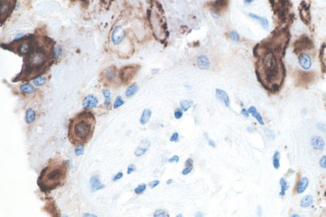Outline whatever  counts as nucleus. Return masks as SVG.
<instances>
[{
  "instance_id": "f257e3e1",
  "label": "nucleus",
  "mask_w": 326,
  "mask_h": 217,
  "mask_svg": "<svg viewBox=\"0 0 326 217\" xmlns=\"http://www.w3.org/2000/svg\"><path fill=\"white\" fill-rule=\"evenodd\" d=\"M96 118L94 114L85 110L76 115L69 123L68 137L73 145H84L91 141L94 133Z\"/></svg>"
},
{
  "instance_id": "f03ea898",
  "label": "nucleus",
  "mask_w": 326,
  "mask_h": 217,
  "mask_svg": "<svg viewBox=\"0 0 326 217\" xmlns=\"http://www.w3.org/2000/svg\"><path fill=\"white\" fill-rule=\"evenodd\" d=\"M69 162L61 158H52L42 169L37 183L44 192H49L63 186L68 176Z\"/></svg>"
},
{
  "instance_id": "7ed1b4c3",
  "label": "nucleus",
  "mask_w": 326,
  "mask_h": 217,
  "mask_svg": "<svg viewBox=\"0 0 326 217\" xmlns=\"http://www.w3.org/2000/svg\"><path fill=\"white\" fill-rule=\"evenodd\" d=\"M138 65H129L123 67L119 71V78L124 84H128L133 79L139 69Z\"/></svg>"
},
{
  "instance_id": "20e7f679",
  "label": "nucleus",
  "mask_w": 326,
  "mask_h": 217,
  "mask_svg": "<svg viewBox=\"0 0 326 217\" xmlns=\"http://www.w3.org/2000/svg\"><path fill=\"white\" fill-rule=\"evenodd\" d=\"M15 1H0L1 22L3 23L10 16L16 5Z\"/></svg>"
},
{
  "instance_id": "39448f33",
  "label": "nucleus",
  "mask_w": 326,
  "mask_h": 217,
  "mask_svg": "<svg viewBox=\"0 0 326 217\" xmlns=\"http://www.w3.org/2000/svg\"><path fill=\"white\" fill-rule=\"evenodd\" d=\"M126 34L125 31L121 26H117L114 29L112 33V43L115 46L119 45L125 39Z\"/></svg>"
},
{
  "instance_id": "423d86ee",
  "label": "nucleus",
  "mask_w": 326,
  "mask_h": 217,
  "mask_svg": "<svg viewBox=\"0 0 326 217\" xmlns=\"http://www.w3.org/2000/svg\"><path fill=\"white\" fill-rule=\"evenodd\" d=\"M229 5V1L226 0L222 1H215L212 3L211 15L213 17L217 18L220 15L221 11L224 9H226Z\"/></svg>"
},
{
  "instance_id": "0eeeda50",
  "label": "nucleus",
  "mask_w": 326,
  "mask_h": 217,
  "mask_svg": "<svg viewBox=\"0 0 326 217\" xmlns=\"http://www.w3.org/2000/svg\"><path fill=\"white\" fill-rule=\"evenodd\" d=\"M98 103V99L94 95H88L85 97L82 102V106L84 109L89 110L94 108Z\"/></svg>"
},
{
  "instance_id": "6e6552de",
  "label": "nucleus",
  "mask_w": 326,
  "mask_h": 217,
  "mask_svg": "<svg viewBox=\"0 0 326 217\" xmlns=\"http://www.w3.org/2000/svg\"><path fill=\"white\" fill-rule=\"evenodd\" d=\"M103 80L107 84L112 83L117 76V70L114 66H112L103 73Z\"/></svg>"
},
{
  "instance_id": "1a4fd4ad",
  "label": "nucleus",
  "mask_w": 326,
  "mask_h": 217,
  "mask_svg": "<svg viewBox=\"0 0 326 217\" xmlns=\"http://www.w3.org/2000/svg\"><path fill=\"white\" fill-rule=\"evenodd\" d=\"M150 146V143L147 139H144L142 141L141 145L138 146L134 151V154L137 157H140L144 155L147 151L149 150Z\"/></svg>"
},
{
  "instance_id": "9d476101",
  "label": "nucleus",
  "mask_w": 326,
  "mask_h": 217,
  "mask_svg": "<svg viewBox=\"0 0 326 217\" xmlns=\"http://www.w3.org/2000/svg\"><path fill=\"white\" fill-rule=\"evenodd\" d=\"M299 63H300L301 66L303 69H306V70H308V69H309L310 68H311V66H312L311 58H310V57L308 55V54H300V56H299Z\"/></svg>"
},
{
  "instance_id": "9b49d317",
  "label": "nucleus",
  "mask_w": 326,
  "mask_h": 217,
  "mask_svg": "<svg viewBox=\"0 0 326 217\" xmlns=\"http://www.w3.org/2000/svg\"><path fill=\"white\" fill-rule=\"evenodd\" d=\"M215 94H216L217 98L219 100L222 101L224 103V104H226V106L227 107L229 106L230 99H229V97L228 94L226 92L223 90H221V89H217L215 90Z\"/></svg>"
},
{
  "instance_id": "f8f14e48",
  "label": "nucleus",
  "mask_w": 326,
  "mask_h": 217,
  "mask_svg": "<svg viewBox=\"0 0 326 217\" xmlns=\"http://www.w3.org/2000/svg\"><path fill=\"white\" fill-rule=\"evenodd\" d=\"M89 183H90V187L92 192H95L96 191H98V190L104 188V185L102 184L99 178L97 176H92L91 178Z\"/></svg>"
},
{
  "instance_id": "ddd939ff",
  "label": "nucleus",
  "mask_w": 326,
  "mask_h": 217,
  "mask_svg": "<svg viewBox=\"0 0 326 217\" xmlns=\"http://www.w3.org/2000/svg\"><path fill=\"white\" fill-rule=\"evenodd\" d=\"M197 63L199 69H202V70L208 69L209 68V66H210V63H209L208 57L204 55H201L197 57Z\"/></svg>"
},
{
  "instance_id": "4468645a",
  "label": "nucleus",
  "mask_w": 326,
  "mask_h": 217,
  "mask_svg": "<svg viewBox=\"0 0 326 217\" xmlns=\"http://www.w3.org/2000/svg\"><path fill=\"white\" fill-rule=\"evenodd\" d=\"M309 185V180L306 177L302 178L299 181V182L297 184L296 187V192L297 193H303L306 188H308Z\"/></svg>"
},
{
  "instance_id": "2eb2a0df",
  "label": "nucleus",
  "mask_w": 326,
  "mask_h": 217,
  "mask_svg": "<svg viewBox=\"0 0 326 217\" xmlns=\"http://www.w3.org/2000/svg\"><path fill=\"white\" fill-rule=\"evenodd\" d=\"M311 145L314 149L322 150L325 146V142L321 137L314 136L311 140Z\"/></svg>"
},
{
  "instance_id": "dca6fc26",
  "label": "nucleus",
  "mask_w": 326,
  "mask_h": 217,
  "mask_svg": "<svg viewBox=\"0 0 326 217\" xmlns=\"http://www.w3.org/2000/svg\"><path fill=\"white\" fill-rule=\"evenodd\" d=\"M151 115H152V111H151L150 109H149V108H147V109H145L143 110L142 115L141 116L140 121H139L141 124L145 125V123L148 122L151 117Z\"/></svg>"
},
{
  "instance_id": "f3484780",
  "label": "nucleus",
  "mask_w": 326,
  "mask_h": 217,
  "mask_svg": "<svg viewBox=\"0 0 326 217\" xmlns=\"http://www.w3.org/2000/svg\"><path fill=\"white\" fill-rule=\"evenodd\" d=\"M35 117H36V113L34 110L33 109V108H29V109L26 111V117H25L26 122L28 123V124L32 123L34 121V120H35Z\"/></svg>"
},
{
  "instance_id": "a211bd4d",
  "label": "nucleus",
  "mask_w": 326,
  "mask_h": 217,
  "mask_svg": "<svg viewBox=\"0 0 326 217\" xmlns=\"http://www.w3.org/2000/svg\"><path fill=\"white\" fill-rule=\"evenodd\" d=\"M313 203V197L312 195H307L305 196L301 201L300 205L302 208H308L311 206Z\"/></svg>"
},
{
  "instance_id": "6ab92c4d",
  "label": "nucleus",
  "mask_w": 326,
  "mask_h": 217,
  "mask_svg": "<svg viewBox=\"0 0 326 217\" xmlns=\"http://www.w3.org/2000/svg\"><path fill=\"white\" fill-rule=\"evenodd\" d=\"M249 16L250 17H252V19H255V20H257V21H259L260 22H261V24L263 26L264 28H265V29L268 28L269 22H268V21H267V19H266L265 18H262L261 17L257 16V15H256L254 14H251V13L249 14Z\"/></svg>"
},
{
  "instance_id": "aec40b11",
  "label": "nucleus",
  "mask_w": 326,
  "mask_h": 217,
  "mask_svg": "<svg viewBox=\"0 0 326 217\" xmlns=\"http://www.w3.org/2000/svg\"><path fill=\"white\" fill-rule=\"evenodd\" d=\"M138 89H139L138 86L137 84L131 85V86H130L127 89V90L126 91V96L127 97V98H130V97L133 96L138 92Z\"/></svg>"
},
{
  "instance_id": "412c9836",
  "label": "nucleus",
  "mask_w": 326,
  "mask_h": 217,
  "mask_svg": "<svg viewBox=\"0 0 326 217\" xmlns=\"http://www.w3.org/2000/svg\"><path fill=\"white\" fill-rule=\"evenodd\" d=\"M280 185L281 187V191L280 192V196H284L286 193V191L289 188V185L284 178H281L280 180Z\"/></svg>"
},
{
  "instance_id": "4be33fe9",
  "label": "nucleus",
  "mask_w": 326,
  "mask_h": 217,
  "mask_svg": "<svg viewBox=\"0 0 326 217\" xmlns=\"http://www.w3.org/2000/svg\"><path fill=\"white\" fill-rule=\"evenodd\" d=\"M20 91L27 93V94H31L34 91V87L33 85L30 84H23L20 87Z\"/></svg>"
},
{
  "instance_id": "5701e85b",
  "label": "nucleus",
  "mask_w": 326,
  "mask_h": 217,
  "mask_svg": "<svg viewBox=\"0 0 326 217\" xmlns=\"http://www.w3.org/2000/svg\"><path fill=\"white\" fill-rule=\"evenodd\" d=\"M180 106L184 111H187L190 108L192 107L194 104V101L192 100H182L180 102Z\"/></svg>"
},
{
  "instance_id": "b1692460",
  "label": "nucleus",
  "mask_w": 326,
  "mask_h": 217,
  "mask_svg": "<svg viewBox=\"0 0 326 217\" xmlns=\"http://www.w3.org/2000/svg\"><path fill=\"white\" fill-rule=\"evenodd\" d=\"M280 153L278 151H276L275 152L274 156L273 157V165L275 169H279L280 166Z\"/></svg>"
},
{
  "instance_id": "393cba45",
  "label": "nucleus",
  "mask_w": 326,
  "mask_h": 217,
  "mask_svg": "<svg viewBox=\"0 0 326 217\" xmlns=\"http://www.w3.org/2000/svg\"><path fill=\"white\" fill-rule=\"evenodd\" d=\"M102 93L103 94V96L105 98V101H104V105L106 106H108L110 103L111 99H110V95L111 92L109 89H106L102 90Z\"/></svg>"
},
{
  "instance_id": "a878e982",
  "label": "nucleus",
  "mask_w": 326,
  "mask_h": 217,
  "mask_svg": "<svg viewBox=\"0 0 326 217\" xmlns=\"http://www.w3.org/2000/svg\"><path fill=\"white\" fill-rule=\"evenodd\" d=\"M154 217H169V213L164 209H157L154 212Z\"/></svg>"
},
{
  "instance_id": "bb28decb",
  "label": "nucleus",
  "mask_w": 326,
  "mask_h": 217,
  "mask_svg": "<svg viewBox=\"0 0 326 217\" xmlns=\"http://www.w3.org/2000/svg\"><path fill=\"white\" fill-rule=\"evenodd\" d=\"M46 79L44 76H41L38 77L36 79L34 80V84L36 86H42L46 83Z\"/></svg>"
},
{
  "instance_id": "cd10ccee",
  "label": "nucleus",
  "mask_w": 326,
  "mask_h": 217,
  "mask_svg": "<svg viewBox=\"0 0 326 217\" xmlns=\"http://www.w3.org/2000/svg\"><path fill=\"white\" fill-rule=\"evenodd\" d=\"M146 188H147V185H146L145 183L139 184L138 186V187L134 189V192H135L136 194H137V195L141 194V193H142L143 192L145 191Z\"/></svg>"
},
{
  "instance_id": "c85d7f7f",
  "label": "nucleus",
  "mask_w": 326,
  "mask_h": 217,
  "mask_svg": "<svg viewBox=\"0 0 326 217\" xmlns=\"http://www.w3.org/2000/svg\"><path fill=\"white\" fill-rule=\"evenodd\" d=\"M124 104V101L122 99V98H121V96H117L114 104V108L117 109V108L121 106Z\"/></svg>"
},
{
  "instance_id": "c756f323",
  "label": "nucleus",
  "mask_w": 326,
  "mask_h": 217,
  "mask_svg": "<svg viewBox=\"0 0 326 217\" xmlns=\"http://www.w3.org/2000/svg\"><path fill=\"white\" fill-rule=\"evenodd\" d=\"M252 117L257 119V121H258V122L260 123V124H261L262 126L265 125V123H264V121H263L261 115H260V113H258L257 111H256L255 113L252 114Z\"/></svg>"
},
{
  "instance_id": "7c9ffc66",
  "label": "nucleus",
  "mask_w": 326,
  "mask_h": 217,
  "mask_svg": "<svg viewBox=\"0 0 326 217\" xmlns=\"http://www.w3.org/2000/svg\"><path fill=\"white\" fill-rule=\"evenodd\" d=\"M229 37L231 38V39L232 40H234L235 41H238L239 40V34L235 32V31H231L229 34Z\"/></svg>"
},
{
  "instance_id": "2f4dec72",
  "label": "nucleus",
  "mask_w": 326,
  "mask_h": 217,
  "mask_svg": "<svg viewBox=\"0 0 326 217\" xmlns=\"http://www.w3.org/2000/svg\"><path fill=\"white\" fill-rule=\"evenodd\" d=\"M84 146L79 145L78 146H76V149L75 150V153L76 155V156H80V155H82L84 153Z\"/></svg>"
},
{
  "instance_id": "473e14b6",
  "label": "nucleus",
  "mask_w": 326,
  "mask_h": 217,
  "mask_svg": "<svg viewBox=\"0 0 326 217\" xmlns=\"http://www.w3.org/2000/svg\"><path fill=\"white\" fill-rule=\"evenodd\" d=\"M174 117H175L177 119H180L182 117V116H183V112H182V110L180 109V108H177V109L175 110V111H174Z\"/></svg>"
},
{
  "instance_id": "72a5a7b5",
  "label": "nucleus",
  "mask_w": 326,
  "mask_h": 217,
  "mask_svg": "<svg viewBox=\"0 0 326 217\" xmlns=\"http://www.w3.org/2000/svg\"><path fill=\"white\" fill-rule=\"evenodd\" d=\"M62 54V50L59 47H57L54 49V57H59Z\"/></svg>"
},
{
  "instance_id": "f704fd0d",
  "label": "nucleus",
  "mask_w": 326,
  "mask_h": 217,
  "mask_svg": "<svg viewBox=\"0 0 326 217\" xmlns=\"http://www.w3.org/2000/svg\"><path fill=\"white\" fill-rule=\"evenodd\" d=\"M178 141H179V135H178V133H174L172 137H171L170 138V141L171 142H178Z\"/></svg>"
},
{
  "instance_id": "c9c22d12",
  "label": "nucleus",
  "mask_w": 326,
  "mask_h": 217,
  "mask_svg": "<svg viewBox=\"0 0 326 217\" xmlns=\"http://www.w3.org/2000/svg\"><path fill=\"white\" fill-rule=\"evenodd\" d=\"M160 183V181L159 180H154V181H152L149 182V187L150 188H154L156 187H157V186Z\"/></svg>"
},
{
  "instance_id": "e433bc0d",
  "label": "nucleus",
  "mask_w": 326,
  "mask_h": 217,
  "mask_svg": "<svg viewBox=\"0 0 326 217\" xmlns=\"http://www.w3.org/2000/svg\"><path fill=\"white\" fill-rule=\"evenodd\" d=\"M136 169H137V168H136V166L134 164L129 165L127 168V174H130L131 173H133L134 171H136Z\"/></svg>"
},
{
  "instance_id": "4c0bfd02",
  "label": "nucleus",
  "mask_w": 326,
  "mask_h": 217,
  "mask_svg": "<svg viewBox=\"0 0 326 217\" xmlns=\"http://www.w3.org/2000/svg\"><path fill=\"white\" fill-rule=\"evenodd\" d=\"M319 164L322 168H326V156H323L320 158Z\"/></svg>"
},
{
  "instance_id": "58836bf2",
  "label": "nucleus",
  "mask_w": 326,
  "mask_h": 217,
  "mask_svg": "<svg viewBox=\"0 0 326 217\" xmlns=\"http://www.w3.org/2000/svg\"><path fill=\"white\" fill-rule=\"evenodd\" d=\"M193 163H194V161L192 160V158H189L188 159H187V161L185 162V168L191 167V166H193Z\"/></svg>"
},
{
  "instance_id": "ea45409f",
  "label": "nucleus",
  "mask_w": 326,
  "mask_h": 217,
  "mask_svg": "<svg viewBox=\"0 0 326 217\" xmlns=\"http://www.w3.org/2000/svg\"><path fill=\"white\" fill-rule=\"evenodd\" d=\"M192 169H193V166H191V167L185 168V169H183V171H182V174H183V175H187V174H189L192 171Z\"/></svg>"
},
{
  "instance_id": "a19ab883",
  "label": "nucleus",
  "mask_w": 326,
  "mask_h": 217,
  "mask_svg": "<svg viewBox=\"0 0 326 217\" xmlns=\"http://www.w3.org/2000/svg\"><path fill=\"white\" fill-rule=\"evenodd\" d=\"M180 161V158L179 157H178V156H173L172 158H170L168 159V162H170V163H172V162H178Z\"/></svg>"
},
{
  "instance_id": "79ce46f5",
  "label": "nucleus",
  "mask_w": 326,
  "mask_h": 217,
  "mask_svg": "<svg viewBox=\"0 0 326 217\" xmlns=\"http://www.w3.org/2000/svg\"><path fill=\"white\" fill-rule=\"evenodd\" d=\"M123 176V173H117V174H115V176L113 178V180L115 181H117L119 179H121V178Z\"/></svg>"
},
{
  "instance_id": "37998d69",
  "label": "nucleus",
  "mask_w": 326,
  "mask_h": 217,
  "mask_svg": "<svg viewBox=\"0 0 326 217\" xmlns=\"http://www.w3.org/2000/svg\"><path fill=\"white\" fill-rule=\"evenodd\" d=\"M257 214L258 215L259 217H262V208L261 206H257Z\"/></svg>"
},
{
  "instance_id": "c03bdc74",
  "label": "nucleus",
  "mask_w": 326,
  "mask_h": 217,
  "mask_svg": "<svg viewBox=\"0 0 326 217\" xmlns=\"http://www.w3.org/2000/svg\"><path fill=\"white\" fill-rule=\"evenodd\" d=\"M247 111H248V113H252V114H253V113H255L256 111H257V110H256V108H255V106H250V107L248 109Z\"/></svg>"
},
{
  "instance_id": "a18cd8bd",
  "label": "nucleus",
  "mask_w": 326,
  "mask_h": 217,
  "mask_svg": "<svg viewBox=\"0 0 326 217\" xmlns=\"http://www.w3.org/2000/svg\"><path fill=\"white\" fill-rule=\"evenodd\" d=\"M156 5H157V7L158 10H159V11H161V12H162V14L164 13V10H163V8H162V5H161V3H159V2H157L156 1Z\"/></svg>"
},
{
  "instance_id": "49530a36",
  "label": "nucleus",
  "mask_w": 326,
  "mask_h": 217,
  "mask_svg": "<svg viewBox=\"0 0 326 217\" xmlns=\"http://www.w3.org/2000/svg\"><path fill=\"white\" fill-rule=\"evenodd\" d=\"M241 113H242V115H243L245 116V117H247V118H248V117H249V114H248V111H247V110L245 109V108H243V109H242V111H241Z\"/></svg>"
},
{
  "instance_id": "de8ad7c7",
  "label": "nucleus",
  "mask_w": 326,
  "mask_h": 217,
  "mask_svg": "<svg viewBox=\"0 0 326 217\" xmlns=\"http://www.w3.org/2000/svg\"><path fill=\"white\" fill-rule=\"evenodd\" d=\"M151 14H152V11L150 10H147V19H148L149 22L150 23V18H151Z\"/></svg>"
},
{
  "instance_id": "09e8293b",
  "label": "nucleus",
  "mask_w": 326,
  "mask_h": 217,
  "mask_svg": "<svg viewBox=\"0 0 326 217\" xmlns=\"http://www.w3.org/2000/svg\"><path fill=\"white\" fill-rule=\"evenodd\" d=\"M208 144H209V146H211L212 147H213V148H215V146H216L215 141L213 140H212V139H209V140L208 141Z\"/></svg>"
},
{
  "instance_id": "8fccbe9b",
  "label": "nucleus",
  "mask_w": 326,
  "mask_h": 217,
  "mask_svg": "<svg viewBox=\"0 0 326 217\" xmlns=\"http://www.w3.org/2000/svg\"><path fill=\"white\" fill-rule=\"evenodd\" d=\"M84 217H98L96 216L95 215L91 214V213H85L84 215Z\"/></svg>"
},
{
  "instance_id": "3c124183",
  "label": "nucleus",
  "mask_w": 326,
  "mask_h": 217,
  "mask_svg": "<svg viewBox=\"0 0 326 217\" xmlns=\"http://www.w3.org/2000/svg\"><path fill=\"white\" fill-rule=\"evenodd\" d=\"M159 69H152V75H156L159 72Z\"/></svg>"
},
{
  "instance_id": "603ef678",
  "label": "nucleus",
  "mask_w": 326,
  "mask_h": 217,
  "mask_svg": "<svg viewBox=\"0 0 326 217\" xmlns=\"http://www.w3.org/2000/svg\"><path fill=\"white\" fill-rule=\"evenodd\" d=\"M195 217H203V215L202 213H201V211H198V212H197V213L196 214Z\"/></svg>"
},
{
  "instance_id": "864d4df0",
  "label": "nucleus",
  "mask_w": 326,
  "mask_h": 217,
  "mask_svg": "<svg viewBox=\"0 0 326 217\" xmlns=\"http://www.w3.org/2000/svg\"><path fill=\"white\" fill-rule=\"evenodd\" d=\"M247 131H248V133H253V132H254L253 128H252V127H247Z\"/></svg>"
},
{
  "instance_id": "5fc2aeb1",
  "label": "nucleus",
  "mask_w": 326,
  "mask_h": 217,
  "mask_svg": "<svg viewBox=\"0 0 326 217\" xmlns=\"http://www.w3.org/2000/svg\"><path fill=\"white\" fill-rule=\"evenodd\" d=\"M162 28L163 29H164V30H167V29H168V26H167L166 23H164V24H162Z\"/></svg>"
},
{
  "instance_id": "6e6d98bb",
  "label": "nucleus",
  "mask_w": 326,
  "mask_h": 217,
  "mask_svg": "<svg viewBox=\"0 0 326 217\" xmlns=\"http://www.w3.org/2000/svg\"><path fill=\"white\" fill-rule=\"evenodd\" d=\"M172 182H173V180H172V179H169V180H168V181H166V183H167V185H170L171 183H172Z\"/></svg>"
},
{
  "instance_id": "4d7b16f0",
  "label": "nucleus",
  "mask_w": 326,
  "mask_h": 217,
  "mask_svg": "<svg viewBox=\"0 0 326 217\" xmlns=\"http://www.w3.org/2000/svg\"><path fill=\"white\" fill-rule=\"evenodd\" d=\"M253 2V1H252V0H250V1H244V3H245V5H248V4H250V3H252Z\"/></svg>"
},
{
  "instance_id": "13d9d810",
  "label": "nucleus",
  "mask_w": 326,
  "mask_h": 217,
  "mask_svg": "<svg viewBox=\"0 0 326 217\" xmlns=\"http://www.w3.org/2000/svg\"><path fill=\"white\" fill-rule=\"evenodd\" d=\"M290 217H300V215H297V214H293V215H291Z\"/></svg>"
},
{
  "instance_id": "bf43d9fd",
  "label": "nucleus",
  "mask_w": 326,
  "mask_h": 217,
  "mask_svg": "<svg viewBox=\"0 0 326 217\" xmlns=\"http://www.w3.org/2000/svg\"><path fill=\"white\" fill-rule=\"evenodd\" d=\"M166 36H167V37H169V32L168 31H166Z\"/></svg>"
},
{
  "instance_id": "052dcab7",
  "label": "nucleus",
  "mask_w": 326,
  "mask_h": 217,
  "mask_svg": "<svg viewBox=\"0 0 326 217\" xmlns=\"http://www.w3.org/2000/svg\"><path fill=\"white\" fill-rule=\"evenodd\" d=\"M176 217H184V216L182 214H178L176 216Z\"/></svg>"
},
{
  "instance_id": "680f3d73",
  "label": "nucleus",
  "mask_w": 326,
  "mask_h": 217,
  "mask_svg": "<svg viewBox=\"0 0 326 217\" xmlns=\"http://www.w3.org/2000/svg\"><path fill=\"white\" fill-rule=\"evenodd\" d=\"M165 41H166V39H164V40H161V43L162 44H164V42H165Z\"/></svg>"
},
{
  "instance_id": "e2e57ef3",
  "label": "nucleus",
  "mask_w": 326,
  "mask_h": 217,
  "mask_svg": "<svg viewBox=\"0 0 326 217\" xmlns=\"http://www.w3.org/2000/svg\"><path fill=\"white\" fill-rule=\"evenodd\" d=\"M63 217H68V216H67V215H64Z\"/></svg>"
},
{
  "instance_id": "0e129e2a",
  "label": "nucleus",
  "mask_w": 326,
  "mask_h": 217,
  "mask_svg": "<svg viewBox=\"0 0 326 217\" xmlns=\"http://www.w3.org/2000/svg\"><path fill=\"white\" fill-rule=\"evenodd\" d=\"M325 66H326V56H325Z\"/></svg>"
}]
</instances>
